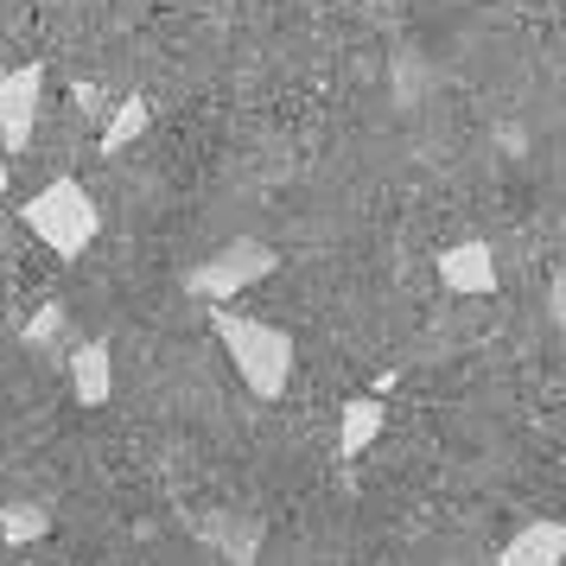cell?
Returning a JSON list of instances; mask_svg holds the SVG:
<instances>
[{
  "instance_id": "13",
  "label": "cell",
  "mask_w": 566,
  "mask_h": 566,
  "mask_svg": "<svg viewBox=\"0 0 566 566\" xmlns=\"http://www.w3.org/2000/svg\"><path fill=\"white\" fill-rule=\"evenodd\" d=\"M71 96H77V108H83V115H90V122H96V115H103V90H96V83H77V90H71Z\"/></svg>"
},
{
  "instance_id": "7",
  "label": "cell",
  "mask_w": 566,
  "mask_h": 566,
  "mask_svg": "<svg viewBox=\"0 0 566 566\" xmlns=\"http://www.w3.org/2000/svg\"><path fill=\"white\" fill-rule=\"evenodd\" d=\"M560 554H566V522H528L503 541L496 566H560Z\"/></svg>"
},
{
  "instance_id": "11",
  "label": "cell",
  "mask_w": 566,
  "mask_h": 566,
  "mask_svg": "<svg viewBox=\"0 0 566 566\" xmlns=\"http://www.w3.org/2000/svg\"><path fill=\"white\" fill-rule=\"evenodd\" d=\"M45 528H52V515L39 510V503H13V510L0 515V541H7V547H27V541H39Z\"/></svg>"
},
{
  "instance_id": "1",
  "label": "cell",
  "mask_w": 566,
  "mask_h": 566,
  "mask_svg": "<svg viewBox=\"0 0 566 566\" xmlns=\"http://www.w3.org/2000/svg\"><path fill=\"white\" fill-rule=\"evenodd\" d=\"M210 332L223 337L235 376L249 382L255 401H281L286 382H293V337L281 325H261V318H242V312L210 306Z\"/></svg>"
},
{
  "instance_id": "12",
  "label": "cell",
  "mask_w": 566,
  "mask_h": 566,
  "mask_svg": "<svg viewBox=\"0 0 566 566\" xmlns=\"http://www.w3.org/2000/svg\"><path fill=\"white\" fill-rule=\"evenodd\" d=\"M57 332H64V306H57V300H45V306H39V312L27 318L20 344H27V350H45V344H52Z\"/></svg>"
},
{
  "instance_id": "10",
  "label": "cell",
  "mask_w": 566,
  "mask_h": 566,
  "mask_svg": "<svg viewBox=\"0 0 566 566\" xmlns=\"http://www.w3.org/2000/svg\"><path fill=\"white\" fill-rule=\"evenodd\" d=\"M147 122H154V108H147V96H122L115 103V115H103V154H128L134 140L147 134Z\"/></svg>"
},
{
  "instance_id": "9",
  "label": "cell",
  "mask_w": 566,
  "mask_h": 566,
  "mask_svg": "<svg viewBox=\"0 0 566 566\" xmlns=\"http://www.w3.org/2000/svg\"><path fill=\"white\" fill-rule=\"evenodd\" d=\"M198 535L217 541L230 566H255L261 554V522H249V515H210V522H198Z\"/></svg>"
},
{
  "instance_id": "6",
  "label": "cell",
  "mask_w": 566,
  "mask_h": 566,
  "mask_svg": "<svg viewBox=\"0 0 566 566\" xmlns=\"http://www.w3.org/2000/svg\"><path fill=\"white\" fill-rule=\"evenodd\" d=\"M382 427H388V401L382 395H357V401H344V420H337V459L344 464L363 459Z\"/></svg>"
},
{
  "instance_id": "5",
  "label": "cell",
  "mask_w": 566,
  "mask_h": 566,
  "mask_svg": "<svg viewBox=\"0 0 566 566\" xmlns=\"http://www.w3.org/2000/svg\"><path fill=\"white\" fill-rule=\"evenodd\" d=\"M439 281L464 293V300H490L496 293V249L490 242H459V249H439Z\"/></svg>"
},
{
  "instance_id": "3",
  "label": "cell",
  "mask_w": 566,
  "mask_h": 566,
  "mask_svg": "<svg viewBox=\"0 0 566 566\" xmlns=\"http://www.w3.org/2000/svg\"><path fill=\"white\" fill-rule=\"evenodd\" d=\"M274 268H281V255H274L268 242H249V235H242V242H223L210 261H198V268L185 274V293L205 300V306H217V300H235L242 286L268 281Z\"/></svg>"
},
{
  "instance_id": "14",
  "label": "cell",
  "mask_w": 566,
  "mask_h": 566,
  "mask_svg": "<svg viewBox=\"0 0 566 566\" xmlns=\"http://www.w3.org/2000/svg\"><path fill=\"white\" fill-rule=\"evenodd\" d=\"M7 179H13V159L0 154V191H7Z\"/></svg>"
},
{
  "instance_id": "4",
  "label": "cell",
  "mask_w": 566,
  "mask_h": 566,
  "mask_svg": "<svg viewBox=\"0 0 566 566\" xmlns=\"http://www.w3.org/2000/svg\"><path fill=\"white\" fill-rule=\"evenodd\" d=\"M39 96H45V64H20L0 77V154H27L39 128Z\"/></svg>"
},
{
  "instance_id": "8",
  "label": "cell",
  "mask_w": 566,
  "mask_h": 566,
  "mask_svg": "<svg viewBox=\"0 0 566 566\" xmlns=\"http://www.w3.org/2000/svg\"><path fill=\"white\" fill-rule=\"evenodd\" d=\"M71 388H77L83 408H108V388H115V363H108V344L90 337L77 357H71Z\"/></svg>"
},
{
  "instance_id": "2",
  "label": "cell",
  "mask_w": 566,
  "mask_h": 566,
  "mask_svg": "<svg viewBox=\"0 0 566 566\" xmlns=\"http://www.w3.org/2000/svg\"><path fill=\"white\" fill-rule=\"evenodd\" d=\"M20 223H27L57 261H77L83 249L96 242V230H103V210H96V198H90L77 179H52L39 198L20 205Z\"/></svg>"
}]
</instances>
